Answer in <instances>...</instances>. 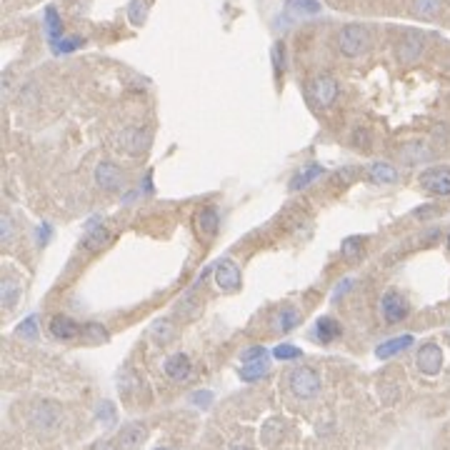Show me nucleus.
Wrapping results in <instances>:
<instances>
[{
  "label": "nucleus",
  "instance_id": "obj_1",
  "mask_svg": "<svg viewBox=\"0 0 450 450\" xmlns=\"http://www.w3.org/2000/svg\"><path fill=\"white\" fill-rule=\"evenodd\" d=\"M288 391L300 400H310L321 393V375L308 365H298L288 373Z\"/></svg>",
  "mask_w": 450,
  "mask_h": 450
},
{
  "label": "nucleus",
  "instance_id": "obj_2",
  "mask_svg": "<svg viewBox=\"0 0 450 450\" xmlns=\"http://www.w3.org/2000/svg\"><path fill=\"white\" fill-rule=\"evenodd\" d=\"M370 45V36L368 30L358 23L345 25L343 30L338 33V50L345 55V58H360Z\"/></svg>",
  "mask_w": 450,
  "mask_h": 450
},
{
  "label": "nucleus",
  "instance_id": "obj_3",
  "mask_svg": "<svg viewBox=\"0 0 450 450\" xmlns=\"http://www.w3.org/2000/svg\"><path fill=\"white\" fill-rule=\"evenodd\" d=\"M60 421H63V413H60L58 405L50 403V400H41V403H36L33 410H30V426L41 433L55 430V428L60 426Z\"/></svg>",
  "mask_w": 450,
  "mask_h": 450
},
{
  "label": "nucleus",
  "instance_id": "obj_4",
  "mask_svg": "<svg viewBox=\"0 0 450 450\" xmlns=\"http://www.w3.org/2000/svg\"><path fill=\"white\" fill-rule=\"evenodd\" d=\"M426 53V36L418 30H405L403 38L398 41V60L403 65H413Z\"/></svg>",
  "mask_w": 450,
  "mask_h": 450
},
{
  "label": "nucleus",
  "instance_id": "obj_5",
  "mask_svg": "<svg viewBox=\"0 0 450 450\" xmlns=\"http://www.w3.org/2000/svg\"><path fill=\"white\" fill-rule=\"evenodd\" d=\"M308 93H310V100H313L316 106L330 108V106L335 103V100H338L340 88H338V83H335V78H330V76H318V78H313V80H310Z\"/></svg>",
  "mask_w": 450,
  "mask_h": 450
},
{
  "label": "nucleus",
  "instance_id": "obj_6",
  "mask_svg": "<svg viewBox=\"0 0 450 450\" xmlns=\"http://www.w3.org/2000/svg\"><path fill=\"white\" fill-rule=\"evenodd\" d=\"M95 183H98L103 190H120V188L125 185V173L118 168L115 163L103 160V163H98V168H95Z\"/></svg>",
  "mask_w": 450,
  "mask_h": 450
},
{
  "label": "nucleus",
  "instance_id": "obj_7",
  "mask_svg": "<svg viewBox=\"0 0 450 450\" xmlns=\"http://www.w3.org/2000/svg\"><path fill=\"white\" fill-rule=\"evenodd\" d=\"M421 185L433 195H450V170H445V168L423 170Z\"/></svg>",
  "mask_w": 450,
  "mask_h": 450
},
{
  "label": "nucleus",
  "instance_id": "obj_8",
  "mask_svg": "<svg viewBox=\"0 0 450 450\" xmlns=\"http://www.w3.org/2000/svg\"><path fill=\"white\" fill-rule=\"evenodd\" d=\"M443 368V351L435 343H426L418 351V370L426 375H438Z\"/></svg>",
  "mask_w": 450,
  "mask_h": 450
},
{
  "label": "nucleus",
  "instance_id": "obj_9",
  "mask_svg": "<svg viewBox=\"0 0 450 450\" xmlns=\"http://www.w3.org/2000/svg\"><path fill=\"white\" fill-rule=\"evenodd\" d=\"M148 146V135L143 133V130L138 128H128V130H120V133L115 135V148L120 153H130V155H138V153H143Z\"/></svg>",
  "mask_w": 450,
  "mask_h": 450
},
{
  "label": "nucleus",
  "instance_id": "obj_10",
  "mask_svg": "<svg viewBox=\"0 0 450 450\" xmlns=\"http://www.w3.org/2000/svg\"><path fill=\"white\" fill-rule=\"evenodd\" d=\"M216 283L223 293H235L240 288V268L233 260H220L216 265Z\"/></svg>",
  "mask_w": 450,
  "mask_h": 450
},
{
  "label": "nucleus",
  "instance_id": "obj_11",
  "mask_svg": "<svg viewBox=\"0 0 450 450\" xmlns=\"http://www.w3.org/2000/svg\"><path fill=\"white\" fill-rule=\"evenodd\" d=\"M380 308H383V318H386L388 323H400L405 316H408V303H405L403 295L395 293V290H391V293L383 295Z\"/></svg>",
  "mask_w": 450,
  "mask_h": 450
},
{
  "label": "nucleus",
  "instance_id": "obj_12",
  "mask_svg": "<svg viewBox=\"0 0 450 450\" xmlns=\"http://www.w3.org/2000/svg\"><path fill=\"white\" fill-rule=\"evenodd\" d=\"M143 440H146V426H141V423H128V426H123L120 435H118L120 450H138L143 445Z\"/></svg>",
  "mask_w": 450,
  "mask_h": 450
},
{
  "label": "nucleus",
  "instance_id": "obj_13",
  "mask_svg": "<svg viewBox=\"0 0 450 450\" xmlns=\"http://www.w3.org/2000/svg\"><path fill=\"white\" fill-rule=\"evenodd\" d=\"M48 328H50V335H53L55 340H76L78 333H80L78 323L71 321L68 316H55Z\"/></svg>",
  "mask_w": 450,
  "mask_h": 450
},
{
  "label": "nucleus",
  "instance_id": "obj_14",
  "mask_svg": "<svg viewBox=\"0 0 450 450\" xmlns=\"http://www.w3.org/2000/svg\"><path fill=\"white\" fill-rule=\"evenodd\" d=\"M165 373H168V378L173 380H185L188 375H190V370H193V365H190V358L185 356V353H176V356H170L168 360H165Z\"/></svg>",
  "mask_w": 450,
  "mask_h": 450
},
{
  "label": "nucleus",
  "instance_id": "obj_15",
  "mask_svg": "<svg viewBox=\"0 0 450 450\" xmlns=\"http://www.w3.org/2000/svg\"><path fill=\"white\" fill-rule=\"evenodd\" d=\"M410 345H413V335H398V338H391V340H386V343H380L375 356H378L380 360H388V358L403 353L405 348H410Z\"/></svg>",
  "mask_w": 450,
  "mask_h": 450
},
{
  "label": "nucleus",
  "instance_id": "obj_16",
  "mask_svg": "<svg viewBox=\"0 0 450 450\" xmlns=\"http://www.w3.org/2000/svg\"><path fill=\"white\" fill-rule=\"evenodd\" d=\"M298 323H300L298 310H295V308H281L273 316V323H270V325H273L275 333H290V330L298 325Z\"/></svg>",
  "mask_w": 450,
  "mask_h": 450
},
{
  "label": "nucleus",
  "instance_id": "obj_17",
  "mask_svg": "<svg viewBox=\"0 0 450 450\" xmlns=\"http://www.w3.org/2000/svg\"><path fill=\"white\" fill-rule=\"evenodd\" d=\"M445 8V0H413V13L418 18L433 20L438 18Z\"/></svg>",
  "mask_w": 450,
  "mask_h": 450
},
{
  "label": "nucleus",
  "instance_id": "obj_18",
  "mask_svg": "<svg viewBox=\"0 0 450 450\" xmlns=\"http://www.w3.org/2000/svg\"><path fill=\"white\" fill-rule=\"evenodd\" d=\"M218 225H220V218H218L216 208H203L198 213V230L205 238H213L218 233Z\"/></svg>",
  "mask_w": 450,
  "mask_h": 450
},
{
  "label": "nucleus",
  "instance_id": "obj_19",
  "mask_svg": "<svg viewBox=\"0 0 450 450\" xmlns=\"http://www.w3.org/2000/svg\"><path fill=\"white\" fill-rule=\"evenodd\" d=\"M370 178L378 185H391V183L398 181V170L391 163H373L370 165Z\"/></svg>",
  "mask_w": 450,
  "mask_h": 450
},
{
  "label": "nucleus",
  "instance_id": "obj_20",
  "mask_svg": "<svg viewBox=\"0 0 450 450\" xmlns=\"http://www.w3.org/2000/svg\"><path fill=\"white\" fill-rule=\"evenodd\" d=\"M340 335V325L338 321H333V318H321L316 325V338L321 340V343H330V340H335Z\"/></svg>",
  "mask_w": 450,
  "mask_h": 450
},
{
  "label": "nucleus",
  "instance_id": "obj_21",
  "mask_svg": "<svg viewBox=\"0 0 450 450\" xmlns=\"http://www.w3.org/2000/svg\"><path fill=\"white\" fill-rule=\"evenodd\" d=\"M108 238H111V235H108V228H103V225H90L88 235H85V240H83V246L88 248L90 253H95L106 246Z\"/></svg>",
  "mask_w": 450,
  "mask_h": 450
},
{
  "label": "nucleus",
  "instance_id": "obj_22",
  "mask_svg": "<svg viewBox=\"0 0 450 450\" xmlns=\"http://www.w3.org/2000/svg\"><path fill=\"white\" fill-rule=\"evenodd\" d=\"M45 30H48V41H50V45L63 41V23H60L55 8H48L45 10Z\"/></svg>",
  "mask_w": 450,
  "mask_h": 450
},
{
  "label": "nucleus",
  "instance_id": "obj_23",
  "mask_svg": "<svg viewBox=\"0 0 450 450\" xmlns=\"http://www.w3.org/2000/svg\"><path fill=\"white\" fill-rule=\"evenodd\" d=\"M268 358L265 360H255V363H246L243 368H240V378L246 380V383H253V380H260L263 375H268Z\"/></svg>",
  "mask_w": 450,
  "mask_h": 450
},
{
  "label": "nucleus",
  "instance_id": "obj_24",
  "mask_svg": "<svg viewBox=\"0 0 450 450\" xmlns=\"http://www.w3.org/2000/svg\"><path fill=\"white\" fill-rule=\"evenodd\" d=\"M321 173H323V165H308V168L300 170L298 176H295V178L290 181V190H293V193H295V190H303V188L308 185V183L316 181V178L321 176Z\"/></svg>",
  "mask_w": 450,
  "mask_h": 450
},
{
  "label": "nucleus",
  "instance_id": "obj_25",
  "mask_svg": "<svg viewBox=\"0 0 450 450\" xmlns=\"http://www.w3.org/2000/svg\"><path fill=\"white\" fill-rule=\"evenodd\" d=\"M0 298H3L6 308H13L20 298V286L15 281H10V278H6V281L0 283Z\"/></svg>",
  "mask_w": 450,
  "mask_h": 450
},
{
  "label": "nucleus",
  "instance_id": "obj_26",
  "mask_svg": "<svg viewBox=\"0 0 450 450\" xmlns=\"http://www.w3.org/2000/svg\"><path fill=\"white\" fill-rule=\"evenodd\" d=\"M148 10H150V6H148V0H130L128 6V20L133 25H143L148 20Z\"/></svg>",
  "mask_w": 450,
  "mask_h": 450
},
{
  "label": "nucleus",
  "instance_id": "obj_27",
  "mask_svg": "<svg viewBox=\"0 0 450 450\" xmlns=\"http://www.w3.org/2000/svg\"><path fill=\"white\" fill-rule=\"evenodd\" d=\"M288 10L295 15H316L321 13V3L318 0H288Z\"/></svg>",
  "mask_w": 450,
  "mask_h": 450
},
{
  "label": "nucleus",
  "instance_id": "obj_28",
  "mask_svg": "<svg viewBox=\"0 0 450 450\" xmlns=\"http://www.w3.org/2000/svg\"><path fill=\"white\" fill-rule=\"evenodd\" d=\"M345 260H358L363 255V238L360 235H353V238L343 240V248H340Z\"/></svg>",
  "mask_w": 450,
  "mask_h": 450
},
{
  "label": "nucleus",
  "instance_id": "obj_29",
  "mask_svg": "<svg viewBox=\"0 0 450 450\" xmlns=\"http://www.w3.org/2000/svg\"><path fill=\"white\" fill-rule=\"evenodd\" d=\"M83 340H88V343H93V345L106 343L108 340L106 328L100 325V323H88V325L83 328Z\"/></svg>",
  "mask_w": 450,
  "mask_h": 450
},
{
  "label": "nucleus",
  "instance_id": "obj_30",
  "mask_svg": "<svg viewBox=\"0 0 450 450\" xmlns=\"http://www.w3.org/2000/svg\"><path fill=\"white\" fill-rule=\"evenodd\" d=\"M403 158L408 160V163H421V160L430 158V150H428L423 143H410V146L403 148Z\"/></svg>",
  "mask_w": 450,
  "mask_h": 450
},
{
  "label": "nucleus",
  "instance_id": "obj_31",
  "mask_svg": "<svg viewBox=\"0 0 450 450\" xmlns=\"http://www.w3.org/2000/svg\"><path fill=\"white\" fill-rule=\"evenodd\" d=\"M281 433H283V426L278 421L265 423V426H263V443L265 445H275V443H278V438H281Z\"/></svg>",
  "mask_w": 450,
  "mask_h": 450
},
{
  "label": "nucleus",
  "instance_id": "obj_32",
  "mask_svg": "<svg viewBox=\"0 0 450 450\" xmlns=\"http://www.w3.org/2000/svg\"><path fill=\"white\" fill-rule=\"evenodd\" d=\"M265 358H268V351H265L263 345H253V348H246V351L240 353V360H243V363L265 360Z\"/></svg>",
  "mask_w": 450,
  "mask_h": 450
},
{
  "label": "nucleus",
  "instance_id": "obj_33",
  "mask_svg": "<svg viewBox=\"0 0 450 450\" xmlns=\"http://www.w3.org/2000/svg\"><path fill=\"white\" fill-rule=\"evenodd\" d=\"M273 356L278 358V360H295V358H300L303 353H300V348H295V345L283 343V345H278V348H275Z\"/></svg>",
  "mask_w": 450,
  "mask_h": 450
},
{
  "label": "nucleus",
  "instance_id": "obj_34",
  "mask_svg": "<svg viewBox=\"0 0 450 450\" xmlns=\"http://www.w3.org/2000/svg\"><path fill=\"white\" fill-rule=\"evenodd\" d=\"M98 421L106 428L115 423V408H113V403H100L98 405Z\"/></svg>",
  "mask_w": 450,
  "mask_h": 450
},
{
  "label": "nucleus",
  "instance_id": "obj_35",
  "mask_svg": "<svg viewBox=\"0 0 450 450\" xmlns=\"http://www.w3.org/2000/svg\"><path fill=\"white\" fill-rule=\"evenodd\" d=\"M273 63H275V73L281 76V73L286 71V48H283V43H275L273 45Z\"/></svg>",
  "mask_w": 450,
  "mask_h": 450
},
{
  "label": "nucleus",
  "instance_id": "obj_36",
  "mask_svg": "<svg viewBox=\"0 0 450 450\" xmlns=\"http://www.w3.org/2000/svg\"><path fill=\"white\" fill-rule=\"evenodd\" d=\"M83 41L80 38H63V41H58L53 45L55 53H71V50H76V48H80Z\"/></svg>",
  "mask_w": 450,
  "mask_h": 450
},
{
  "label": "nucleus",
  "instance_id": "obj_37",
  "mask_svg": "<svg viewBox=\"0 0 450 450\" xmlns=\"http://www.w3.org/2000/svg\"><path fill=\"white\" fill-rule=\"evenodd\" d=\"M153 335L165 343V340H170V335H173V328H170L168 321H160V323H155V325H153Z\"/></svg>",
  "mask_w": 450,
  "mask_h": 450
},
{
  "label": "nucleus",
  "instance_id": "obj_38",
  "mask_svg": "<svg viewBox=\"0 0 450 450\" xmlns=\"http://www.w3.org/2000/svg\"><path fill=\"white\" fill-rule=\"evenodd\" d=\"M20 335H23V338H36L38 335V318L36 316H30L28 321L20 325Z\"/></svg>",
  "mask_w": 450,
  "mask_h": 450
},
{
  "label": "nucleus",
  "instance_id": "obj_39",
  "mask_svg": "<svg viewBox=\"0 0 450 450\" xmlns=\"http://www.w3.org/2000/svg\"><path fill=\"white\" fill-rule=\"evenodd\" d=\"M0 233H3V243H8V240L13 238V220H10V216H3V220H0Z\"/></svg>",
  "mask_w": 450,
  "mask_h": 450
},
{
  "label": "nucleus",
  "instance_id": "obj_40",
  "mask_svg": "<svg viewBox=\"0 0 450 450\" xmlns=\"http://www.w3.org/2000/svg\"><path fill=\"white\" fill-rule=\"evenodd\" d=\"M193 403H198L200 408H208V403H211V393L205 391V393H193V398H190Z\"/></svg>",
  "mask_w": 450,
  "mask_h": 450
},
{
  "label": "nucleus",
  "instance_id": "obj_41",
  "mask_svg": "<svg viewBox=\"0 0 450 450\" xmlns=\"http://www.w3.org/2000/svg\"><path fill=\"white\" fill-rule=\"evenodd\" d=\"M93 450H115V448H113V445H111V443H98V445H95V448H93Z\"/></svg>",
  "mask_w": 450,
  "mask_h": 450
},
{
  "label": "nucleus",
  "instance_id": "obj_42",
  "mask_svg": "<svg viewBox=\"0 0 450 450\" xmlns=\"http://www.w3.org/2000/svg\"><path fill=\"white\" fill-rule=\"evenodd\" d=\"M228 450H251V448H246V445H233V448H228Z\"/></svg>",
  "mask_w": 450,
  "mask_h": 450
},
{
  "label": "nucleus",
  "instance_id": "obj_43",
  "mask_svg": "<svg viewBox=\"0 0 450 450\" xmlns=\"http://www.w3.org/2000/svg\"><path fill=\"white\" fill-rule=\"evenodd\" d=\"M155 450H173V448H165V445H163V448H155Z\"/></svg>",
  "mask_w": 450,
  "mask_h": 450
},
{
  "label": "nucleus",
  "instance_id": "obj_44",
  "mask_svg": "<svg viewBox=\"0 0 450 450\" xmlns=\"http://www.w3.org/2000/svg\"><path fill=\"white\" fill-rule=\"evenodd\" d=\"M448 248H450V235H448Z\"/></svg>",
  "mask_w": 450,
  "mask_h": 450
}]
</instances>
